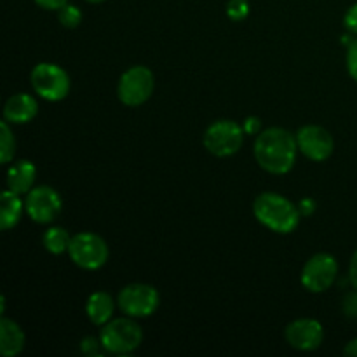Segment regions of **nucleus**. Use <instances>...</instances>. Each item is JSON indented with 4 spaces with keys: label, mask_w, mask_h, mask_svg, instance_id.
<instances>
[{
    "label": "nucleus",
    "mask_w": 357,
    "mask_h": 357,
    "mask_svg": "<svg viewBox=\"0 0 357 357\" xmlns=\"http://www.w3.org/2000/svg\"><path fill=\"white\" fill-rule=\"evenodd\" d=\"M248 14H250L248 0H230V2L227 3V16L232 21L246 20Z\"/></svg>",
    "instance_id": "412c9836"
},
{
    "label": "nucleus",
    "mask_w": 357,
    "mask_h": 357,
    "mask_svg": "<svg viewBox=\"0 0 357 357\" xmlns=\"http://www.w3.org/2000/svg\"><path fill=\"white\" fill-rule=\"evenodd\" d=\"M117 305L126 316L142 319V317L152 316L159 309L160 295L153 286L135 282L121 289L117 296Z\"/></svg>",
    "instance_id": "6e6552de"
},
{
    "label": "nucleus",
    "mask_w": 357,
    "mask_h": 357,
    "mask_svg": "<svg viewBox=\"0 0 357 357\" xmlns=\"http://www.w3.org/2000/svg\"><path fill=\"white\" fill-rule=\"evenodd\" d=\"M33 2L45 10H59L68 3V0H33Z\"/></svg>",
    "instance_id": "bb28decb"
},
{
    "label": "nucleus",
    "mask_w": 357,
    "mask_h": 357,
    "mask_svg": "<svg viewBox=\"0 0 357 357\" xmlns=\"http://www.w3.org/2000/svg\"><path fill=\"white\" fill-rule=\"evenodd\" d=\"M344 312L351 319H357V289L344 298Z\"/></svg>",
    "instance_id": "b1692460"
},
{
    "label": "nucleus",
    "mask_w": 357,
    "mask_h": 357,
    "mask_svg": "<svg viewBox=\"0 0 357 357\" xmlns=\"http://www.w3.org/2000/svg\"><path fill=\"white\" fill-rule=\"evenodd\" d=\"M35 93L45 101H61L70 93V75L56 63H38L30 73Z\"/></svg>",
    "instance_id": "20e7f679"
},
{
    "label": "nucleus",
    "mask_w": 357,
    "mask_h": 357,
    "mask_svg": "<svg viewBox=\"0 0 357 357\" xmlns=\"http://www.w3.org/2000/svg\"><path fill=\"white\" fill-rule=\"evenodd\" d=\"M244 129L230 119H220L208 126L204 131L206 150L215 157H230L241 150L244 143Z\"/></svg>",
    "instance_id": "39448f33"
},
{
    "label": "nucleus",
    "mask_w": 357,
    "mask_h": 357,
    "mask_svg": "<svg viewBox=\"0 0 357 357\" xmlns=\"http://www.w3.org/2000/svg\"><path fill=\"white\" fill-rule=\"evenodd\" d=\"M24 202L21 201L20 194H14L13 190H3L0 195V229L10 230L20 223L23 215Z\"/></svg>",
    "instance_id": "f3484780"
},
{
    "label": "nucleus",
    "mask_w": 357,
    "mask_h": 357,
    "mask_svg": "<svg viewBox=\"0 0 357 357\" xmlns=\"http://www.w3.org/2000/svg\"><path fill=\"white\" fill-rule=\"evenodd\" d=\"M87 2H89V3H101V2H105V0H87Z\"/></svg>",
    "instance_id": "7c9ffc66"
},
{
    "label": "nucleus",
    "mask_w": 357,
    "mask_h": 357,
    "mask_svg": "<svg viewBox=\"0 0 357 357\" xmlns=\"http://www.w3.org/2000/svg\"><path fill=\"white\" fill-rule=\"evenodd\" d=\"M101 349H103V345H101L100 338L87 337L80 342V351H82L86 356H100Z\"/></svg>",
    "instance_id": "4be33fe9"
},
{
    "label": "nucleus",
    "mask_w": 357,
    "mask_h": 357,
    "mask_svg": "<svg viewBox=\"0 0 357 357\" xmlns=\"http://www.w3.org/2000/svg\"><path fill=\"white\" fill-rule=\"evenodd\" d=\"M68 255L70 260L77 267L84 268V271H98L107 264L110 251H108L103 237H100L98 234L79 232L72 236Z\"/></svg>",
    "instance_id": "0eeeda50"
},
{
    "label": "nucleus",
    "mask_w": 357,
    "mask_h": 357,
    "mask_svg": "<svg viewBox=\"0 0 357 357\" xmlns=\"http://www.w3.org/2000/svg\"><path fill=\"white\" fill-rule=\"evenodd\" d=\"M37 167L30 160H17L7 171V188L14 194L26 195L33 188Z\"/></svg>",
    "instance_id": "4468645a"
},
{
    "label": "nucleus",
    "mask_w": 357,
    "mask_h": 357,
    "mask_svg": "<svg viewBox=\"0 0 357 357\" xmlns=\"http://www.w3.org/2000/svg\"><path fill=\"white\" fill-rule=\"evenodd\" d=\"M344 354L345 356H354V357H357V338H354V340L349 342L347 347L344 349Z\"/></svg>",
    "instance_id": "c756f323"
},
{
    "label": "nucleus",
    "mask_w": 357,
    "mask_h": 357,
    "mask_svg": "<svg viewBox=\"0 0 357 357\" xmlns=\"http://www.w3.org/2000/svg\"><path fill=\"white\" fill-rule=\"evenodd\" d=\"M253 215L261 225L278 234H291L302 218L298 206L275 192H264L255 199Z\"/></svg>",
    "instance_id": "f03ea898"
},
{
    "label": "nucleus",
    "mask_w": 357,
    "mask_h": 357,
    "mask_svg": "<svg viewBox=\"0 0 357 357\" xmlns=\"http://www.w3.org/2000/svg\"><path fill=\"white\" fill-rule=\"evenodd\" d=\"M38 114V103L31 94L17 93L3 105V119L9 124H26Z\"/></svg>",
    "instance_id": "ddd939ff"
},
{
    "label": "nucleus",
    "mask_w": 357,
    "mask_h": 357,
    "mask_svg": "<svg viewBox=\"0 0 357 357\" xmlns=\"http://www.w3.org/2000/svg\"><path fill=\"white\" fill-rule=\"evenodd\" d=\"M70 241H72V237L63 227H51L42 237V244L52 255H61L68 251Z\"/></svg>",
    "instance_id": "a211bd4d"
},
{
    "label": "nucleus",
    "mask_w": 357,
    "mask_h": 357,
    "mask_svg": "<svg viewBox=\"0 0 357 357\" xmlns=\"http://www.w3.org/2000/svg\"><path fill=\"white\" fill-rule=\"evenodd\" d=\"M298 209H300V213H302V215L310 216L314 213V209H316V204H314L312 199H303V201L300 202Z\"/></svg>",
    "instance_id": "c85d7f7f"
},
{
    "label": "nucleus",
    "mask_w": 357,
    "mask_h": 357,
    "mask_svg": "<svg viewBox=\"0 0 357 357\" xmlns=\"http://www.w3.org/2000/svg\"><path fill=\"white\" fill-rule=\"evenodd\" d=\"M115 303L110 293L96 291L87 298L86 314L94 326H105L114 316Z\"/></svg>",
    "instance_id": "dca6fc26"
},
{
    "label": "nucleus",
    "mask_w": 357,
    "mask_h": 357,
    "mask_svg": "<svg viewBox=\"0 0 357 357\" xmlns=\"http://www.w3.org/2000/svg\"><path fill=\"white\" fill-rule=\"evenodd\" d=\"M58 17L59 23L65 28H77L80 24V21H82V13H80V9L77 6L66 3V6H63L58 10Z\"/></svg>",
    "instance_id": "aec40b11"
},
{
    "label": "nucleus",
    "mask_w": 357,
    "mask_h": 357,
    "mask_svg": "<svg viewBox=\"0 0 357 357\" xmlns=\"http://www.w3.org/2000/svg\"><path fill=\"white\" fill-rule=\"evenodd\" d=\"M155 79L149 66L136 65L126 70L119 79L117 96L126 107H139L153 94Z\"/></svg>",
    "instance_id": "423d86ee"
},
{
    "label": "nucleus",
    "mask_w": 357,
    "mask_h": 357,
    "mask_svg": "<svg viewBox=\"0 0 357 357\" xmlns=\"http://www.w3.org/2000/svg\"><path fill=\"white\" fill-rule=\"evenodd\" d=\"M0 128H2V136H0V153H2V164H9L10 160L14 159V152H16V139H14V135L13 131H10L9 128V122L3 119L2 124H0Z\"/></svg>",
    "instance_id": "6ab92c4d"
},
{
    "label": "nucleus",
    "mask_w": 357,
    "mask_h": 357,
    "mask_svg": "<svg viewBox=\"0 0 357 357\" xmlns=\"http://www.w3.org/2000/svg\"><path fill=\"white\" fill-rule=\"evenodd\" d=\"M344 24L345 28H347L349 31H351L352 35H357V3L351 7V9L345 13V17H344Z\"/></svg>",
    "instance_id": "393cba45"
},
{
    "label": "nucleus",
    "mask_w": 357,
    "mask_h": 357,
    "mask_svg": "<svg viewBox=\"0 0 357 357\" xmlns=\"http://www.w3.org/2000/svg\"><path fill=\"white\" fill-rule=\"evenodd\" d=\"M243 129H244V132H246V135H260V132H261V121L258 117H248L246 121H244Z\"/></svg>",
    "instance_id": "a878e982"
},
{
    "label": "nucleus",
    "mask_w": 357,
    "mask_h": 357,
    "mask_svg": "<svg viewBox=\"0 0 357 357\" xmlns=\"http://www.w3.org/2000/svg\"><path fill=\"white\" fill-rule=\"evenodd\" d=\"M63 209L61 195L47 185L33 187L24 199V211L35 223L47 225L59 216Z\"/></svg>",
    "instance_id": "9d476101"
},
{
    "label": "nucleus",
    "mask_w": 357,
    "mask_h": 357,
    "mask_svg": "<svg viewBox=\"0 0 357 357\" xmlns=\"http://www.w3.org/2000/svg\"><path fill=\"white\" fill-rule=\"evenodd\" d=\"M284 337L293 349L302 352L316 351L324 340L323 324L310 317L296 319L286 326Z\"/></svg>",
    "instance_id": "f8f14e48"
},
{
    "label": "nucleus",
    "mask_w": 357,
    "mask_h": 357,
    "mask_svg": "<svg viewBox=\"0 0 357 357\" xmlns=\"http://www.w3.org/2000/svg\"><path fill=\"white\" fill-rule=\"evenodd\" d=\"M101 345L105 352L110 354H131L142 345L143 331L139 324L128 317H117L108 321L100 333Z\"/></svg>",
    "instance_id": "7ed1b4c3"
},
{
    "label": "nucleus",
    "mask_w": 357,
    "mask_h": 357,
    "mask_svg": "<svg viewBox=\"0 0 357 357\" xmlns=\"http://www.w3.org/2000/svg\"><path fill=\"white\" fill-rule=\"evenodd\" d=\"M347 70L349 75L357 82V38H354L347 47Z\"/></svg>",
    "instance_id": "5701e85b"
},
{
    "label": "nucleus",
    "mask_w": 357,
    "mask_h": 357,
    "mask_svg": "<svg viewBox=\"0 0 357 357\" xmlns=\"http://www.w3.org/2000/svg\"><path fill=\"white\" fill-rule=\"evenodd\" d=\"M295 136L298 150L307 159L314 160V162H324L333 155V136L321 126H303Z\"/></svg>",
    "instance_id": "9b49d317"
},
{
    "label": "nucleus",
    "mask_w": 357,
    "mask_h": 357,
    "mask_svg": "<svg viewBox=\"0 0 357 357\" xmlns=\"http://www.w3.org/2000/svg\"><path fill=\"white\" fill-rule=\"evenodd\" d=\"M349 281H351L352 288L357 289V250L356 253L352 255L351 265H349Z\"/></svg>",
    "instance_id": "cd10ccee"
},
{
    "label": "nucleus",
    "mask_w": 357,
    "mask_h": 357,
    "mask_svg": "<svg viewBox=\"0 0 357 357\" xmlns=\"http://www.w3.org/2000/svg\"><path fill=\"white\" fill-rule=\"evenodd\" d=\"M338 275V264L333 255L317 253L303 265L300 281L310 293H324L335 284Z\"/></svg>",
    "instance_id": "1a4fd4ad"
},
{
    "label": "nucleus",
    "mask_w": 357,
    "mask_h": 357,
    "mask_svg": "<svg viewBox=\"0 0 357 357\" xmlns=\"http://www.w3.org/2000/svg\"><path fill=\"white\" fill-rule=\"evenodd\" d=\"M255 159L258 166L271 174H286L296 162L298 143L284 128H267L255 139Z\"/></svg>",
    "instance_id": "f257e3e1"
},
{
    "label": "nucleus",
    "mask_w": 357,
    "mask_h": 357,
    "mask_svg": "<svg viewBox=\"0 0 357 357\" xmlns=\"http://www.w3.org/2000/svg\"><path fill=\"white\" fill-rule=\"evenodd\" d=\"M24 333L17 323L9 317L0 321V352L3 357H14L21 354L24 349Z\"/></svg>",
    "instance_id": "2eb2a0df"
}]
</instances>
